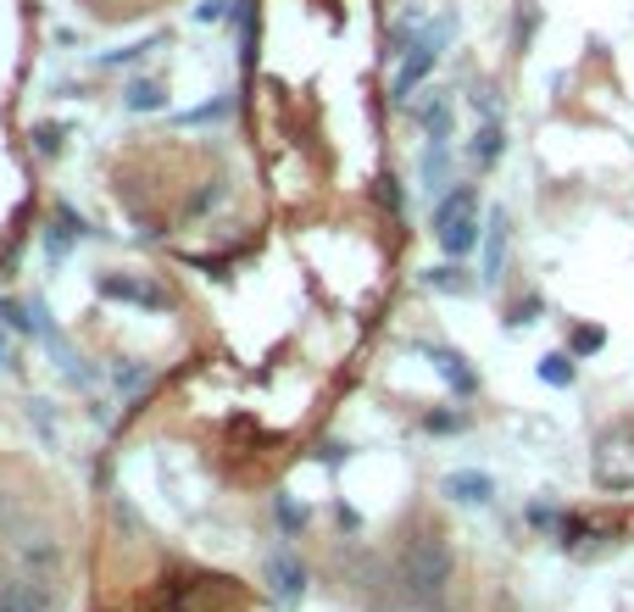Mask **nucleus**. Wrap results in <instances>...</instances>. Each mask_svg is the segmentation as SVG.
I'll return each mask as SVG.
<instances>
[{"label":"nucleus","instance_id":"1","mask_svg":"<svg viewBox=\"0 0 634 612\" xmlns=\"http://www.w3.org/2000/svg\"><path fill=\"white\" fill-rule=\"evenodd\" d=\"M451 569H457V562H451L446 535H440V529H423V535L407 546V557H401V585H407V596H412L418 607H428V601L446 596Z\"/></svg>","mask_w":634,"mask_h":612},{"label":"nucleus","instance_id":"2","mask_svg":"<svg viewBox=\"0 0 634 612\" xmlns=\"http://www.w3.org/2000/svg\"><path fill=\"white\" fill-rule=\"evenodd\" d=\"M434 240L451 262H462L468 251L484 246V228H478V190L473 184H451V190L434 201Z\"/></svg>","mask_w":634,"mask_h":612},{"label":"nucleus","instance_id":"3","mask_svg":"<svg viewBox=\"0 0 634 612\" xmlns=\"http://www.w3.org/2000/svg\"><path fill=\"white\" fill-rule=\"evenodd\" d=\"M457 34V17L446 12L440 23H428V28H418L412 34V45L401 51V67H396V78H389V96L396 101H412V89L434 73V62H440V51H446V39Z\"/></svg>","mask_w":634,"mask_h":612},{"label":"nucleus","instance_id":"4","mask_svg":"<svg viewBox=\"0 0 634 612\" xmlns=\"http://www.w3.org/2000/svg\"><path fill=\"white\" fill-rule=\"evenodd\" d=\"M591 474L601 490H623L634 496V423H612L596 440V457H591Z\"/></svg>","mask_w":634,"mask_h":612},{"label":"nucleus","instance_id":"5","mask_svg":"<svg viewBox=\"0 0 634 612\" xmlns=\"http://www.w3.org/2000/svg\"><path fill=\"white\" fill-rule=\"evenodd\" d=\"M507 240H512V217L496 207L490 217H484V257H478V278L484 285H496L501 278V262H507Z\"/></svg>","mask_w":634,"mask_h":612},{"label":"nucleus","instance_id":"6","mask_svg":"<svg viewBox=\"0 0 634 612\" xmlns=\"http://www.w3.org/2000/svg\"><path fill=\"white\" fill-rule=\"evenodd\" d=\"M101 296H107V301H134V307H151V312H162V307H167V290L145 285V278H134V273H101Z\"/></svg>","mask_w":634,"mask_h":612},{"label":"nucleus","instance_id":"7","mask_svg":"<svg viewBox=\"0 0 634 612\" xmlns=\"http://www.w3.org/2000/svg\"><path fill=\"white\" fill-rule=\"evenodd\" d=\"M0 612H51V585H39L28 574L0 579Z\"/></svg>","mask_w":634,"mask_h":612},{"label":"nucleus","instance_id":"8","mask_svg":"<svg viewBox=\"0 0 634 612\" xmlns=\"http://www.w3.org/2000/svg\"><path fill=\"white\" fill-rule=\"evenodd\" d=\"M428 362H434V373L451 385V396H478V373L468 367V357L462 351H451V346H428Z\"/></svg>","mask_w":634,"mask_h":612},{"label":"nucleus","instance_id":"9","mask_svg":"<svg viewBox=\"0 0 634 612\" xmlns=\"http://www.w3.org/2000/svg\"><path fill=\"white\" fill-rule=\"evenodd\" d=\"M440 490H446L457 507H484V501L496 496V479H490V474H478V467H457V474L440 479Z\"/></svg>","mask_w":634,"mask_h":612},{"label":"nucleus","instance_id":"10","mask_svg":"<svg viewBox=\"0 0 634 612\" xmlns=\"http://www.w3.org/2000/svg\"><path fill=\"white\" fill-rule=\"evenodd\" d=\"M268 585H273L278 601H301L307 596V569L289 551H278V557H268Z\"/></svg>","mask_w":634,"mask_h":612},{"label":"nucleus","instance_id":"11","mask_svg":"<svg viewBox=\"0 0 634 612\" xmlns=\"http://www.w3.org/2000/svg\"><path fill=\"white\" fill-rule=\"evenodd\" d=\"M507 151V123H478L473 128V146H468V162L473 167H496Z\"/></svg>","mask_w":634,"mask_h":612},{"label":"nucleus","instance_id":"12","mask_svg":"<svg viewBox=\"0 0 634 612\" xmlns=\"http://www.w3.org/2000/svg\"><path fill=\"white\" fill-rule=\"evenodd\" d=\"M418 123H423V134L434 139V146H451V96L434 89V96L418 107Z\"/></svg>","mask_w":634,"mask_h":612},{"label":"nucleus","instance_id":"13","mask_svg":"<svg viewBox=\"0 0 634 612\" xmlns=\"http://www.w3.org/2000/svg\"><path fill=\"white\" fill-rule=\"evenodd\" d=\"M423 190L434 201L451 190V146H434V139H428V151H423Z\"/></svg>","mask_w":634,"mask_h":612},{"label":"nucleus","instance_id":"14","mask_svg":"<svg viewBox=\"0 0 634 612\" xmlns=\"http://www.w3.org/2000/svg\"><path fill=\"white\" fill-rule=\"evenodd\" d=\"M123 107H128V112H162V107H167V84H157V78L123 84Z\"/></svg>","mask_w":634,"mask_h":612},{"label":"nucleus","instance_id":"15","mask_svg":"<svg viewBox=\"0 0 634 612\" xmlns=\"http://www.w3.org/2000/svg\"><path fill=\"white\" fill-rule=\"evenodd\" d=\"M573 379H579L573 351H551V357H540V385H551V390H568Z\"/></svg>","mask_w":634,"mask_h":612},{"label":"nucleus","instance_id":"16","mask_svg":"<svg viewBox=\"0 0 634 612\" xmlns=\"http://www.w3.org/2000/svg\"><path fill=\"white\" fill-rule=\"evenodd\" d=\"M468 107L478 123H501V96H496V84H473L468 89Z\"/></svg>","mask_w":634,"mask_h":612},{"label":"nucleus","instance_id":"17","mask_svg":"<svg viewBox=\"0 0 634 612\" xmlns=\"http://www.w3.org/2000/svg\"><path fill=\"white\" fill-rule=\"evenodd\" d=\"M112 385H117V396H123V401H134L145 385H151V373H145L139 362H123V367L112 373Z\"/></svg>","mask_w":634,"mask_h":612},{"label":"nucleus","instance_id":"18","mask_svg":"<svg viewBox=\"0 0 634 612\" xmlns=\"http://www.w3.org/2000/svg\"><path fill=\"white\" fill-rule=\"evenodd\" d=\"M428 290L462 296V290H473V285H468V278H462V267H457V262H446V267H428Z\"/></svg>","mask_w":634,"mask_h":612},{"label":"nucleus","instance_id":"19","mask_svg":"<svg viewBox=\"0 0 634 612\" xmlns=\"http://www.w3.org/2000/svg\"><path fill=\"white\" fill-rule=\"evenodd\" d=\"M273 512H278V529L284 535H301L307 529V507H296L289 496H273Z\"/></svg>","mask_w":634,"mask_h":612},{"label":"nucleus","instance_id":"20","mask_svg":"<svg viewBox=\"0 0 634 612\" xmlns=\"http://www.w3.org/2000/svg\"><path fill=\"white\" fill-rule=\"evenodd\" d=\"M462 423H468V417H457V412H428V417H423V429H428V435H457Z\"/></svg>","mask_w":634,"mask_h":612},{"label":"nucleus","instance_id":"21","mask_svg":"<svg viewBox=\"0 0 634 612\" xmlns=\"http://www.w3.org/2000/svg\"><path fill=\"white\" fill-rule=\"evenodd\" d=\"M601 346H607L601 328H579V335H573V357H591V351H601Z\"/></svg>","mask_w":634,"mask_h":612},{"label":"nucleus","instance_id":"22","mask_svg":"<svg viewBox=\"0 0 634 612\" xmlns=\"http://www.w3.org/2000/svg\"><path fill=\"white\" fill-rule=\"evenodd\" d=\"M228 117V101H207V107H195L184 123H223Z\"/></svg>","mask_w":634,"mask_h":612},{"label":"nucleus","instance_id":"23","mask_svg":"<svg viewBox=\"0 0 634 612\" xmlns=\"http://www.w3.org/2000/svg\"><path fill=\"white\" fill-rule=\"evenodd\" d=\"M217 201H223V184L212 178V184H207V190H201V196H195V201H189V212H195V217H201V212H212Z\"/></svg>","mask_w":634,"mask_h":612},{"label":"nucleus","instance_id":"24","mask_svg":"<svg viewBox=\"0 0 634 612\" xmlns=\"http://www.w3.org/2000/svg\"><path fill=\"white\" fill-rule=\"evenodd\" d=\"M228 7H234V0H207V7H195V17H201V23H223Z\"/></svg>","mask_w":634,"mask_h":612},{"label":"nucleus","instance_id":"25","mask_svg":"<svg viewBox=\"0 0 634 612\" xmlns=\"http://www.w3.org/2000/svg\"><path fill=\"white\" fill-rule=\"evenodd\" d=\"M534 312H540V301H534V296H529V301H518V307H512V317H507V328H523V323H534Z\"/></svg>","mask_w":634,"mask_h":612},{"label":"nucleus","instance_id":"26","mask_svg":"<svg viewBox=\"0 0 634 612\" xmlns=\"http://www.w3.org/2000/svg\"><path fill=\"white\" fill-rule=\"evenodd\" d=\"M378 201H384L389 212H401V184H396V178H384V184H378Z\"/></svg>","mask_w":634,"mask_h":612},{"label":"nucleus","instance_id":"27","mask_svg":"<svg viewBox=\"0 0 634 612\" xmlns=\"http://www.w3.org/2000/svg\"><path fill=\"white\" fill-rule=\"evenodd\" d=\"M0 357H7V346H0Z\"/></svg>","mask_w":634,"mask_h":612},{"label":"nucleus","instance_id":"28","mask_svg":"<svg viewBox=\"0 0 634 612\" xmlns=\"http://www.w3.org/2000/svg\"><path fill=\"white\" fill-rule=\"evenodd\" d=\"M0 512H7V507H0Z\"/></svg>","mask_w":634,"mask_h":612}]
</instances>
